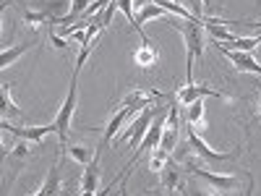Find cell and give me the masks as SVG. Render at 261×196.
<instances>
[{
	"mask_svg": "<svg viewBox=\"0 0 261 196\" xmlns=\"http://www.w3.org/2000/svg\"><path fill=\"white\" fill-rule=\"evenodd\" d=\"M180 165L191 173V176L204 181L212 193H246L248 196L253 191V176L246 173V170L243 173H232V176H225V173H212V170H206V162L199 155L193 157V152L183 157Z\"/></svg>",
	"mask_w": 261,
	"mask_h": 196,
	"instance_id": "cell-1",
	"label": "cell"
},
{
	"mask_svg": "<svg viewBox=\"0 0 261 196\" xmlns=\"http://www.w3.org/2000/svg\"><path fill=\"white\" fill-rule=\"evenodd\" d=\"M172 29H178L186 39V79L188 84H193V60L204 55V45H206V29L201 18H180V16H167L165 18Z\"/></svg>",
	"mask_w": 261,
	"mask_h": 196,
	"instance_id": "cell-2",
	"label": "cell"
},
{
	"mask_svg": "<svg viewBox=\"0 0 261 196\" xmlns=\"http://www.w3.org/2000/svg\"><path fill=\"white\" fill-rule=\"evenodd\" d=\"M79 68H73V79L68 84V94H65L60 110L55 115V136H58V146L60 152L68 146V136H71V126H73V110H76V102H79Z\"/></svg>",
	"mask_w": 261,
	"mask_h": 196,
	"instance_id": "cell-3",
	"label": "cell"
},
{
	"mask_svg": "<svg viewBox=\"0 0 261 196\" xmlns=\"http://www.w3.org/2000/svg\"><path fill=\"white\" fill-rule=\"evenodd\" d=\"M134 115H139V113H136V107H130V105H120V107H115V110H113L110 120H107L105 126H99V128L94 126V128L99 131V146H97V152H94L97 157H102V152L115 141L118 131H120L125 123H130V118H134Z\"/></svg>",
	"mask_w": 261,
	"mask_h": 196,
	"instance_id": "cell-4",
	"label": "cell"
},
{
	"mask_svg": "<svg viewBox=\"0 0 261 196\" xmlns=\"http://www.w3.org/2000/svg\"><path fill=\"white\" fill-rule=\"evenodd\" d=\"M186 139H188V144H191V149H193V155H199L206 165L232 162V160H238V155H241V149H232V152H214V149H209V144H204V141L199 139V134H196L193 126L186 128Z\"/></svg>",
	"mask_w": 261,
	"mask_h": 196,
	"instance_id": "cell-5",
	"label": "cell"
},
{
	"mask_svg": "<svg viewBox=\"0 0 261 196\" xmlns=\"http://www.w3.org/2000/svg\"><path fill=\"white\" fill-rule=\"evenodd\" d=\"M0 128H3L6 134L16 136V139H27V141H34V144H42L50 134H55V123H50V126H13L8 118L0 120Z\"/></svg>",
	"mask_w": 261,
	"mask_h": 196,
	"instance_id": "cell-6",
	"label": "cell"
},
{
	"mask_svg": "<svg viewBox=\"0 0 261 196\" xmlns=\"http://www.w3.org/2000/svg\"><path fill=\"white\" fill-rule=\"evenodd\" d=\"M157 113H160V107L149 105V107H144V110H141L139 115H134V118H130V126H128V131H125V134H123V139H128V144L134 146V149H136V146L141 144L144 134L149 131L151 120L157 118Z\"/></svg>",
	"mask_w": 261,
	"mask_h": 196,
	"instance_id": "cell-7",
	"label": "cell"
},
{
	"mask_svg": "<svg viewBox=\"0 0 261 196\" xmlns=\"http://www.w3.org/2000/svg\"><path fill=\"white\" fill-rule=\"evenodd\" d=\"M214 42V39H212ZM214 47H217V53L220 55H225L238 71H243V74H256V76H261V63L258 60H253L251 58V53H243V50H232V47H227V45H222V42H214Z\"/></svg>",
	"mask_w": 261,
	"mask_h": 196,
	"instance_id": "cell-8",
	"label": "cell"
},
{
	"mask_svg": "<svg viewBox=\"0 0 261 196\" xmlns=\"http://www.w3.org/2000/svg\"><path fill=\"white\" fill-rule=\"evenodd\" d=\"M204 97L232 100L227 92H217V89H209V86H204V84H186V86H180V89L175 92V100H178L180 105H191V102H196V100H204Z\"/></svg>",
	"mask_w": 261,
	"mask_h": 196,
	"instance_id": "cell-9",
	"label": "cell"
},
{
	"mask_svg": "<svg viewBox=\"0 0 261 196\" xmlns=\"http://www.w3.org/2000/svg\"><path fill=\"white\" fill-rule=\"evenodd\" d=\"M186 167L180 165V162H175V160H167V165L160 170V183H162V188L167 191V193H175V191H183L186 186H183V178H180V173H183Z\"/></svg>",
	"mask_w": 261,
	"mask_h": 196,
	"instance_id": "cell-10",
	"label": "cell"
},
{
	"mask_svg": "<svg viewBox=\"0 0 261 196\" xmlns=\"http://www.w3.org/2000/svg\"><path fill=\"white\" fill-rule=\"evenodd\" d=\"M99 188V157L94 155L92 162L84 165V176H81V186H79V193L89 196Z\"/></svg>",
	"mask_w": 261,
	"mask_h": 196,
	"instance_id": "cell-11",
	"label": "cell"
},
{
	"mask_svg": "<svg viewBox=\"0 0 261 196\" xmlns=\"http://www.w3.org/2000/svg\"><path fill=\"white\" fill-rule=\"evenodd\" d=\"M34 146H39V144L21 139L18 144H13V149H11V152H6V160H11V165H13L16 170H18V167H24V165H27V160H32V155H34Z\"/></svg>",
	"mask_w": 261,
	"mask_h": 196,
	"instance_id": "cell-12",
	"label": "cell"
},
{
	"mask_svg": "<svg viewBox=\"0 0 261 196\" xmlns=\"http://www.w3.org/2000/svg\"><path fill=\"white\" fill-rule=\"evenodd\" d=\"M21 21L32 29V34H37L42 29V24H50V16L42 8H24L21 11Z\"/></svg>",
	"mask_w": 261,
	"mask_h": 196,
	"instance_id": "cell-13",
	"label": "cell"
},
{
	"mask_svg": "<svg viewBox=\"0 0 261 196\" xmlns=\"http://www.w3.org/2000/svg\"><path fill=\"white\" fill-rule=\"evenodd\" d=\"M0 100H3L0 110H3V115H6V118L11 115V120H24V113L18 110L16 102H13V97H11V84H3V89H0Z\"/></svg>",
	"mask_w": 261,
	"mask_h": 196,
	"instance_id": "cell-14",
	"label": "cell"
},
{
	"mask_svg": "<svg viewBox=\"0 0 261 196\" xmlns=\"http://www.w3.org/2000/svg\"><path fill=\"white\" fill-rule=\"evenodd\" d=\"M157 60H160V53L151 45H141L134 53V63L139 65V68H151V65H157Z\"/></svg>",
	"mask_w": 261,
	"mask_h": 196,
	"instance_id": "cell-15",
	"label": "cell"
},
{
	"mask_svg": "<svg viewBox=\"0 0 261 196\" xmlns=\"http://www.w3.org/2000/svg\"><path fill=\"white\" fill-rule=\"evenodd\" d=\"M58 191H60V162L55 160V162H53V167H50V173H47V181L42 183L34 193L50 196V193H58Z\"/></svg>",
	"mask_w": 261,
	"mask_h": 196,
	"instance_id": "cell-16",
	"label": "cell"
},
{
	"mask_svg": "<svg viewBox=\"0 0 261 196\" xmlns=\"http://www.w3.org/2000/svg\"><path fill=\"white\" fill-rule=\"evenodd\" d=\"M32 50V42H21V45H16V47H11V50H3V55H0V68H8L11 63H16L24 53H29Z\"/></svg>",
	"mask_w": 261,
	"mask_h": 196,
	"instance_id": "cell-17",
	"label": "cell"
},
{
	"mask_svg": "<svg viewBox=\"0 0 261 196\" xmlns=\"http://www.w3.org/2000/svg\"><path fill=\"white\" fill-rule=\"evenodd\" d=\"M178 136H180V126H165V131H162V141H160V146L162 149H167L170 155L175 152V146H178Z\"/></svg>",
	"mask_w": 261,
	"mask_h": 196,
	"instance_id": "cell-18",
	"label": "cell"
},
{
	"mask_svg": "<svg viewBox=\"0 0 261 196\" xmlns=\"http://www.w3.org/2000/svg\"><path fill=\"white\" fill-rule=\"evenodd\" d=\"M186 107H188V123H191L193 128L204 131V128H206V126H204V102L196 100V102H191V105H186Z\"/></svg>",
	"mask_w": 261,
	"mask_h": 196,
	"instance_id": "cell-19",
	"label": "cell"
},
{
	"mask_svg": "<svg viewBox=\"0 0 261 196\" xmlns=\"http://www.w3.org/2000/svg\"><path fill=\"white\" fill-rule=\"evenodd\" d=\"M63 152H68V157L73 160V162H79V165H86V162H92V149L89 146H84V144H68Z\"/></svg>",
	"mask_w": 261,
	"mask_h": 196,
	"instance_id": "cell-20",
	"label": "cell"
},
{
	"mask_svg": "<svg viewBox=\"0 0 261 196\" xmlns=\"http://www.w3.org/2000/svg\"><path fill=\"white\" fill-rule=\"evenodd\" d=\"M167 160H170V152L162 149V146H154V149H151V155H149V170L151 173H160L167 165Z\"/></svg>",
	"mask_w": 261,
	"mask_h": 196,
	"instance_id": "cell-21",
	"label": "cell"
},
{
	"mask_svg": "<svg viewBox=\"0 0 261 196\" xmlns=\"http://www.w3.org/2000/svg\"><path fill=\"white\" fill-rule=\"evenodd\" d=\"M258 42H261V34H256V37H238L235 42H232V50H243V53H251L256 45H258Z\"/></svg>",
	"mask_w": 261,
	"mask_h": 196,
	"instance_id": "cell-22",
	"label": "cell"
},
{
	"mask_svg": "<svg viewBox=\"0 0 261 196\" xmlns=\"http://www.w3.org/2000/svg\"><path fill=\"white\" fill-rule=\"evenodd\" d=\"M201 8H204L209 16H214V11H217V0H201Z\"/></svg>",
	"mask_w": 261,
	"mask_h": 196,
	"instance_id": "cell-23",
	"label": "cell"
},
{
	"mask_svg": "<svg viewBox=\"0 0 261 196\" xmlns=\"http://www.w3.org/2000/svg\"><path fill=\"white\" fill-rule=\"evenodd\" d=\"M50 42H53V47H58V50H65V47H68V45H65V42H63L58 34H53V32H50Z\"/></svg>",
	"mask_w": 261,
	"mask_h": 196,
	"instance_id": "cell-24",
	"label": "cell"
},
{
	"mask_svg": "<svg viewBox=\"0 0 261 196\" xmlns=\"http://www.w3.org/2000/svg\"><path fill=\"white\" fill-rule=\"evenodd\" d=\"M235 24H246V27H253L256 32H261V21H235Z\"/></svg>",
	"mask_w": 261,
	"mask_h": 196,
	"instance_id": "cell-25",
	"label": "cell"
},
{
	"mask_svg": "<svg viewBox=\"0 0 261 196\" xmlns=\"http://www.w3.org/2000/svg\"><path fill=\"white\" fill-rule=\"evenodd\" d=\"M258 113H261V97H258Z\"/></svg>",
	"mask_w": 261,
	"mask_h": 196,
	"instance_id": "cell-26",
	"label": "cell"
},
{
	"mask_svg": "<svg viewBox=\"0 0 261 196\" xmlns=\"http://www.w3.org/2000/svg\"><path fill=\"white\" fill-rule=\"evenodd\" d=\"M178 3H180V0H178Z\"/></svg>",
	"mask_w": 261,
	"mask_h": 196,
	"instance_id": "cell-27",
	"label": "cell"
}]
</instances>
